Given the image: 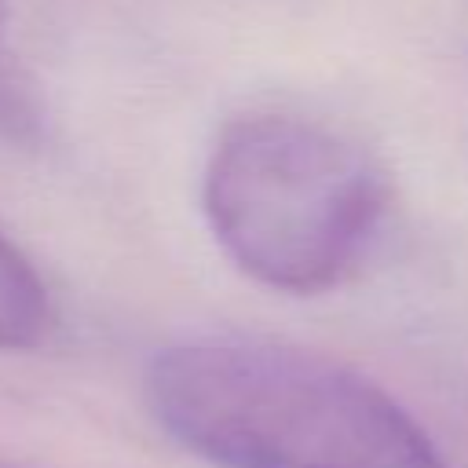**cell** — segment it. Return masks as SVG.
Instances as JSON below:
<instances>
[{
    "label": "cell",
    "mask_w": 468,
    "mask_h": 468,
    "mask_svg": "<svg viewBox=\"0 0 468 468\" xmlns=\"http://www.w3.org/2000/svg\"><path fill=\"white\" fill-rule=\"evenodd\" d=\"M201 208L219 249L252 282L318 296L369 256L388 186L340 132L292 113H249L219 132Z\"/></svg>",
    "instance_id": "7a4b0ae2"
},
{
    "label": "cell",
    "mask_w": 468,
    "mask_h": 468,
    "mask_svg": "<svg viewBox=\"0 0 468 468\" xmlns=\"http://www.w3.org/2000/svg\"><path fill=\"white\" fill-rule=\"evenodd\" d=\"M4 15H7V0H0V22H4Z\"/></svg>",
    "instance_id": "277c9868"
},
{
    "label": "cell",
    "mask_w": 468,
    "mask_h": 468,
    "mask_svg": "<svg viewBox=\"0 0 468 468\" xmlns=\"http://www.w3.org/2000/svg\"><path fill=\"white\" fill-rule=\"evenodd\" d=\"M51 329V296L33 263L0 234V351L37 347Z\"/></svg>",
    "instance_id": "3957f363"
},
{
    "label": "cell",
    "mask_w": 468,
    "mask_h": 468,
    "mask_svg": "<svg viewBox=\"0 0 468 468\" xmlns=\"http://www.w3.org/2000/svg\"><path fill=\"white\" fill-rule=\"evenodd\" d=\"M143 391L157 424L216 468H446L380 384L289 344H172Z\"/></svg>",
    "instance_id": "6da1fadb"
},
{
    "label": "cell",
    "mask_w": 468,
    "mask_h": 468,
    "mask_svg": "<svg viewBox=\"0 0 468 468\" xmlns=\"http://www.w3.org/2000/svg\"><path fill=\"white\" fill-rule=\"evenodd\" d=\"M0 468H4V464H0Z\"/></svg>",
    "instance_id": "5b68a950"
}]
</instances>
